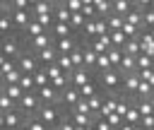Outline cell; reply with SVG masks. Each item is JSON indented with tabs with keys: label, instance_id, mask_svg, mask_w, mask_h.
Here are the masks:
<instances>
[{
	"label": "cell",
	"instance_id": "17",
	"mask_svg": "<svg viewBox=\"0 0 154 130\" xmlns=\"http://www.w3.org/2000/svg\"><path fill=\"white\" fill-rule=\"evenodd\" d=\"M96 58H99V53L91 46H84V67L87 70H96Z\"/></svg>",
	"mask_w": 154,
	"mask_h": 130
},
{
	"label": "cell",
	"instance_id": "2",
	"mask_svg": "<svg viewBox=\"0 0 154 130\" xmlns=\"http://www.w3.org/2000/svg\"><path fill=\"white\" fill-rule=\"evenodd\" d=\"M99 84H101V91H120L123 89V75L120 70H108V72H101L99 75Z\"/></svg>",
	"mask_w": 154,
	"mask_h": 130
},
{
	"label": "cell",
	"instance_id": "1",
	"mask_svg": "<svg viewBox=\"0 0 154 130\" xmlns=\"http://www.w3.org/2000/svg\"><path fill=\"white\" fill-rule=\"evenodd\" d=\"M58 108H60V106H48V104H41V108L34 113V118H38V120H41V123H46L51 130H55V128L60 125V120L65 118Z\"/></svg>",
	"mask_w": 154,
	"mask_h": 130
},
{
	"label": "cell",
	"instance_id": "15",
	"mask_svg": "<svg viewBox=\"0 0 154 130\" xmlns=\"http://www.w3.org/2000/svg\"><path fill=\"white\" fill-rule=\"evenodd\" d=\"M94 10H96V17H108L113 12V2H108V0H94Z\"/></svg>",
	"mask_w": 154,
	"mask_h": 130
},
{
	"label": "cell",
	"instance_id": "25",
	"mask_svg": "<svg viewBox=\"0 0 154 130\" xmlns=\"http://www.w3.org/2000/svg\"><path fill=\"white\" fill-rule=\"evenodd\" d=\"M135 60H137V72H140V70H149V67H154V58H149V55H144V53H140Z\"/></svg>",
	"mask_w": 154,
	"mask_h": 130
},
{
	"label": "cell",
	"instance_id": "30",
	"mask_svg": "<svg viewBox=\"0 0 154 130\" xmlns=\"http://www.w3.org/2000/svg\"><path fill=\"white\" fill-rule=\"evenodd\" d=\"M19 87H22L24 91H36V82H34V75H22V82H19Z\"/></svg>",
	"mask_w": 154,
	"mask_h": 130
},
{
	"label": "cell",
	"instance_id": "16",
	"mask_svg": "<svg viewBox=\"0 0 154 130\" xmlns=\"http://www.w3.org/2000/svg\"><path fill=\"white\" fill-rule=\"evenodd\" d=\"M53 34H55V39H70V36H75V29H72L70 24H60V22H55Z\"/></svg>",
	"mask_w": 154,
	"mask_h": 130
},
{
	"label": "cell",
	"instance_id": "11",
	"mask_svg": "<svg viewBox=\"0 0 154 130\" xmlns=\"http://www.w3.org/2000/svg\"><path fill=\"white\" fill-rule=\"evenodd\" d=\"M142 7V24L147 26V31H154V7H149V2H140Z\"/></svg>",
	"mask_w": 154,
	"mask_h": 130
},
{
	"label": "cell",
	"instance_id": "6",
	"mask_svg": "<svg viewBox=\"0 0 154 130\" xmlns=\"http://www.w3.org/2000/svg\"><path fill=\"white\" fill-rule=\"evenodd\" d=\"M89 72H91V70H87V67H79V70H75V72L70 75V82H72V87H77V89H82L84 84H89V82H94Z\"/></svg>",
	"mask_w": 154,
	"mask_h": 130
},
{
	"label": "cell",
	"instance_id": "24",
	"mask_svg": "<svg viewBox=\"0 0 154 130\" xmlns=\"http://www.w3.org/2000/svg\"><path fill=\"white\" fill-rule=\"evenodd\" d=\"M87 104H89L91 113H94V116H99V111H101V106H103V96H101V91H99V94H94L91 99H87Z\"/></svg>",
	"mask_w": 154,
	"mask_h": 130
},
{
	"label": "cell",
	"instance_id": "5",
	"mask_svg": "<svg viewBox=\"0 0 154 130\" xmlns=\"http://www.w3.org/2000/svg\"><path fill=\"white\" fill-rule=\"evenodd\" d=\"M24 51L19 48V39L12 34V36H2V55L5 58H19Z\"/></svg>",
	"mask_w": 154,
	"mask_h": 130
},
{
	"label": "cell",
	"instance_id": "36",
	"mask_svg": "<svg viewBox=\"0 0 154 130\" xmlns=\"http://www.w3.org/2000/svg\"><path fill=\"white\" fill-rule=\"evenodd\" d=\"M106 120H108V125H111V128H113V130H118V128H120V125H123V118H120V116H118V113H111V116H108V118H106Z\"/></svg>",
	"mask_w": 154,
	"mask_h": 130
},
{
	"label": "cell",
	"instance_id": "33",
	"mask_svg": "<svg viewBox=\"0 0 154 130\" xmlns=\"http://www.w3.org/2000/svg\"><path fill=\"white\" fill-rule=\"evenodd\" d=\"M84 36H89V39H96V19H87V24H84Z\"/></svg>",
	"mask_w": 154,
	"mask_h": 130
},
{
	"label": "cell",
	"instance_id": "35",
	"mask_svg": "<svg viewBox=\"0 0 154 130\" xmlns=\"http://www.w3.org/2000/svg\"><path fill=\"white\" fill-rule=\"evenodd\" d=\"M82 2H84V0H65V7L75 14V12H82Z\"/></svg>",
	"mask_w": 154,
	"mask_h": 130
},
{
	"label": "cell",
	"instance_id": "9",
	"mask_svg": "<svg viewBox=\"0 0 154 130\" xmlns=\"http://www.w3.org/2000/svg\"><path fill=\"white\" fill-rule=\"evenodd\" d=\"M53 17H55V22H60V24H70L72 12L65 7V0H63V2H55V12H53Z\"/></svg>",
	"mask_w": 154,
	"mask_h": 130
},
{
	"label": "cell",
	"instance_id": "22",
	"mask_svg": "<svg viewBox=\"0 0 154 130\" xmlns=\"http://www.w3.org/2000/svg\"><path fill=\"white\" fill-rule=\"evenodd\" d=\"M135 106H137V111H140V116H142V118H147V116H154V106H152V101H149V99L135 101Z\"/></svg>",
	"mask_w": 154,
	"mask_h": 130
},
{
	"label": "cell",
	"instance_id": "40",
	"mask_svg": "<svg viewBox=\"0 0 154 130\" xmlns=\"http://www.w3.org/2000/svg\"><path fill=\"white\" fill-rule=\"evenodd\" d=\"M137 130H147V128H137Z\"/></svg>",
	"mask_w": 154,
	"mask_h": 130
},
{
	"label": "cell",
	"instance_id": "4",
	"mask_svg": "<svg viewBox=\"0 0 154 130\" xmlns=\"http://www.w3.org/2000/svg\"><path fill=\"white\" fill-rule=\"evenodd\" d=\"M79 99H82L79 89L70 84V87H67V89H65V91L60 94V104H58V106H60V108H67V111H72V108H75V106L79 104Z\"/></svg>",
	"mask_w": 154,
	"mask_h": 130
},
{
	"label": "cell",
	"instance_id": "18",
	"mask_svg": "<svg viewBox=\"0 0 154 130\" xmlns=\"http://www.w3.org/2000/svg\"><path fill=\"white\" fill-rule=\"evenodd\" d=\"M19 67V63H17V58H0V72H2V77L5 75H10V72H14Z\"/></svg>",
	"mask_w": 154,
	"mask_h": 130
},
{
	"label": "cell",
	"instance_id": "38",
	"mask_svg": "<svg viewBox=\"0 0 154 130\" xmlns=\"http://www.w3.org/2000/svg\"><path fill=\"white\" fill-rule=\"evenodd\" d=\"M94 128H96V130H113V128L108 125V120H106V118H96V123H94Z\"/></svg>",
	"mask_w": 154,
	"mask_h": 130
},
{
	"label": "cell",
	"instance_id": "39",
	"mask_svg": "<svg viewBox=\"0 0 154 130\" xmlns=\"http://www.w3.org/2000/svg\"><path fill=\"white\" fill-rule=\"evenodd\" d=\"M149 101H152V106H154V96H152V99H149Z\"/></svg>",
	"mask_w": 154,
	"mask_h": 130
},
{
	"label": "cell",
	"instance_id": "8",
	"mask_svg": "<svg viewBox=\"0 0 154 130\" xmlns=\"http://www.w3.org/2000/svg\"><path fill=\"white\" fill-rule=\"evenodd\" d=\"M77 46H79V43L75 41V36H70V39H55V48H58L60 55H70Z\"/></svg>",
	"mask_w": 154,
	"mask_h": 130
},
{
	"label": "cell",
	"instance_id": "3",
	"mask_svg": "<svg viewBox=\"0 0 154 130\" xmlns=\"http://www.w3.org/2000/svg\"><path fill=\"white\" fill-rule=\"evenodd\" d=\"M17 63H19V70H22L24 75H36V72L41 70V63H38V58H36L34 51H24V53L17 58Z\"/></svg>",
	"mask_w": 154,
	"mask_h": 130
},
{
	"label": "cell",
	"instance_id": "21",
	"mask_svg": "<svg viewBox=\"0 0 154 130\" xmlns=\"http://www.w3.org/2000/svg\"><path fill=\"white\" fill-rule=\"evenodd\" d=\"M70 58H72V65H75V70L84 67V46H77V48L70 53Z\"/></svg>",
	"mask_w": 154,
	"mask_h": 130
},
{
	"label": "cell",
	"instance_id": "28",
	"mask_svg": "<svg viewBox=\"0 0 154 130\" xmlns=\"http://www.w3.org/2000/svg\"><path fill=\"white\" fill-rule=\"evenodd\" d=\"M79 94H82V99H91L94 94H99V84L96 82H89V84H84L79 89Z\"/></svg>",
	"mask_w": 154,
	"mask_h": 130
},
{
	"label": "cell",
	"instance_id": "12",
	"mask_svg": "<svg viewBox=\"0 0 154 130\" xmlns=\"http://www.w3.org/2000/svg\"><path fill=\"white\" fill-rule=\"evenodd\" d=\"M140 36H142V34H140ZM140 36H137V39H128V41H125V46H123V53H125V55H132V58H137V55L142 53Z\"/></svg>",
	"mask_w": 154,
	"mask_h": 130
},
{
	"label": "cell",
	"instance_id": "14",
	"mask_svg": "<svg viewBox=\"0 0 154 130\" xmlns=\"http://www.w3.org/2000/svg\"><path fill=\"white\" fill-rule=\"evenodd\" d=\"M48 46H53V39H51L48 34H41V36H36V39H31L34 53H38V51H43V48H48Z\"/></svg>",
	"mask_w": 154,
	"mask_h": 130
},
{
	"label": "cell",
	"instance_id": "37",
	"mask_svg": "<svg viewBox=\"0 0 154 130\" xmlns=\"http://www.w3.org/2000/svg\"><path fill=\"white\" fill-rule=\"evenodd\" d=\"M55 130H75V123L70 120V116H65V118L60 120V125H58Z\"/></svg>",
	"mask_w": 154,
	"mask_h": 130
},
{
	"label": "cell",
	"instance_id": "32",
	"mask_svg": "<svg viewBox=\"0 0 154 130\" xmlns=\"http://www.w3.org/2000/svg\"><path fill=\"white\" fill-rule=\"evenodd\" d=\"M70 113H82V116H94L91 113V108H89V104H87V99H79V104L70 111Z\"/></svg>",
	"mask_w": 154,
	"mask_h": 130
},
{
	"label": "cell",
	"instance_id": "23",
	"mask_svg": "<svg viewBox=\"0 0 154 130\" xmlns=\"http://www.w3.org/2000/svg\"><path fill=\"white\" fill-rule=\"evenodd\" d=\"M24 130H51L46 123H41L38 118H34V116H26V123H24Z\"/></svg>",
	"mask_w": 154,
	"mask_h": 130
},
{
	"label": "cell",
	"instance_id": "29",
	"mask_svg": "<svg viewBox=\"0 0 154 130\" xmlns=\"http://www.w3.org/2000/svg\"><path fill=\"white\" fill-rule=\"evenodd\" d=\"M140 120H142V116H140V111H137V106H135V101H132V108L128 111L125 123H130V125H140Z\"/></svg>",
	"mask_w": 154,
	"mask_h": 130
},
{
	"label": "cell",
	"instance_id": "19",
	"mask_svg": "<svg viewBox=\"0 0 154 130\" xmlns=\"http://www.w3.org/2000/svg\"><path fill=\"white\" fill-rule=\"evenodd\" d=\"M22 31H24L26 36H31V39H36V36H41V34H46V29H43V26H41V24L36 22V19H31V22L26 24V29H22Z\"/></svg>",
	"mask_w": 154,
	"mask_h": 130
},
{
	"label": "cell",
	"instance_id": "27",
	"mask_svg": "<svg viewBox=\"0 0 154 130\" xmlns=\"http://www.w3.org/2000/svg\"><path fill=\"white\" fill-rule=\"evenodd\" d=\"M34 82H36V89H41V87H48V84H51V77H48V75H46V70L41 67V70L34 75Z\"/></svg>",
	"mask_w": 154,
	"mask_h": 130
},
{
	"label": "cell",
	"instance_id": "31",
	"mask_svg": "<svg viewBox=\"0 0 154 130\" xmlns=\"http://www.w3.org/2000/svg\"><path fill=\"white\" fill-rule=\"evenodd\" d=\"M84 24H87V17H84L82 12H75L72 19H70V26H72V29H84Z\"/></svg>",
	"mask_w": 154,
	"mask_h": 130
},
{
	"label": "cell",
	"instance_id": "20",
	"mask_svg": "<svg viewBox=\"0 0 154 130\" xmlns=\"http://www.w3.org/2000/svg\"><path fill=\"white\" fill-rule=\"evenodd\" d=\"M132 7H135V2H128V0H116V2H113V12L120 14V17H125Z\"/></svg>",
	"mask_w": 154,
	"mask_h": 130
},
{
	"label": "cell",
	"instance_id": "13",
	"mask_svg": "<svg viewBox=\"0 0 154 130\" xmlns=\"http://www.w3.org/2000/svg\"><path fill=\"white\" fill-rule=\"evenodd\" d=\"M0 94H7L12 101H17V104H19V101H22V96H24L26 91H24L19 84H2V91H0Z\"/></svg>",
	"mask_w": 154,
	"mask_h": 130
},
{
	"label": "cell",
	"instance_id": "26",
	"mask_svg": "<svg viewBox=\"0 0 154 130\" xmlns=\"http://www.w3.org/2000/svg\"><path fill=\"white\" fill-rule=\"evenodd\" d=\"M123 48H116V46H111L108 48V58H111V63H113V67H118L120 65V60H123Z\"/></svg>",
	"mask_w": 154,
	"mask_h": 130
},
{
	"label": "cell",
	"instance_id": "10",
	"mask_svg": "<svg viewBox=\"0 0 154 130\" xmlns=\"http://www.w3.org/2000/svg\"><path fill=\"white\" fill-rule=\"evenodd\" d=\"M89 46L101 55V53H108V48H111L113 43H111V36L106 34V36H96V39H91V43H89Z\"/></svg>",
	"mask_w": 154,
	"mask_h": 130
},
{
	"label": "cell",
	"instance_id": "34",
	"mask_svg": "<svg viewBox=\"0 0 154 130\" xmlns=\"http://www.w3.org/2000/svg\"><path fill=\"white\" fill-rule=\"evenodd\" d=\"M43 70H46V75H48L51 79H55V77H60V75H65V72L60 70V65H58V63H53V65H46Z\"/></svg>",
	"mask_w": 154,
	"mask_h": 130
},
{
	"label": "cell",
	"instance_id": "7",
	"mask_svg": "<svg viewBox=\"0 0 154 130\" xmlns=\"http://www.w3.org/2000/svg\"><path fill=\"white\" fill-rule=\"evenodd\" d=\"M53 12H55V2H51V0H34L31 17H36V14H53Z\"/></svg>",
	"mask_w": 154,
	"mask_h": 130
}]
</instances>
